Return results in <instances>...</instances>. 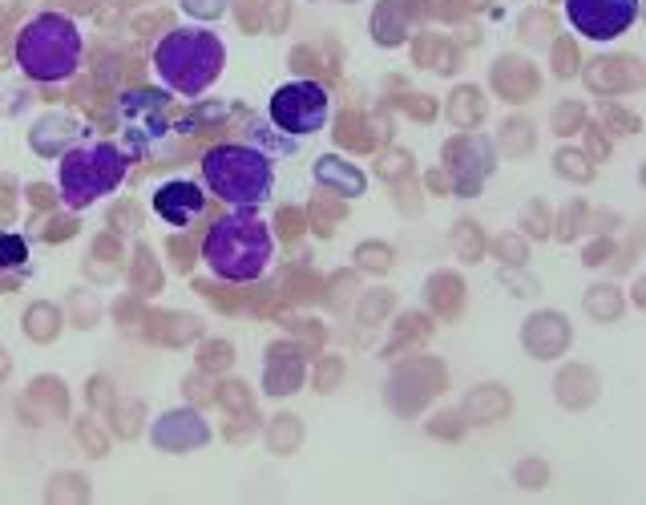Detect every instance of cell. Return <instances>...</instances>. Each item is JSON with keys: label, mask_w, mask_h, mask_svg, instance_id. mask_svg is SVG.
Instances as JSON below:
<instances>
[{"label": "cell", "mask_w": 646, "mask_h": 505, "mask_svg": "<svg viewBox=\"0 0 646 505\" xmlns=\"http://www.w3.org/2000/svg\"><path fill=\"white\" fill-rule=\"evenodd\" d=\"M566 17L582 37L614 41L634 25L638 0H566Z\"/></svg>", "instance_id": "52a82bcc"}, {"label": "cell", "mask_w": 646, "mask_h": 505, "mask_svg": "<svg viewBox=\"0 0 646 505\" xmlns=\"http://www.w3.org/2000/svg\"><path fill=\"white\" fill-rule=\"evenodd\" d=\"M223 5L227 0H182V9L198 21H214V17H223Z\"/></svg>", "instance_id": "4fadbf2b"}, {"label": "cell", "mask_w": 646, "mask_h": 505, "mask_svg": "<svg viewBox=\"0 0 646 505\" xmlns=\"http://www.w3.org/2000/svg\"><path fill=\"white\" fill-rule=\"evenodd\" d=\"M17 61L33 81H65L81 65V33L65 13L33 17L17 37Z\"/></svg>", "instance_id": "3957f363"}, {"label": "cell", "mask_w": 646, "mask_h": 505, "mask_svg": "<svg viewBox=\"0 0 646 505\" xmlns=\"http://www.w3.org/2000/svg\"><path fill=\"white\" fill-rule=\"evenodd\" d=\"M210 429L202 425V417L194 413H166L158 425H154V445L158 449H170V453H186V449H198L206 445Z\"/></svg>", "instance_id": "9c48e42d"}, {"label": "cell", "mask_w": 646, "mask_h": 505, "mask_svg": "<svg viewBox=\"0 0 646 505\" xmlns=\"http://www.w3.org/2000/svg\"><path fill=\"white\" fill-rule=\"evenodd\" d=\"M126 174V154L110 142H93L69 150L61 162V198L69 207H89L93 198L110 194Z\"/></svg>", "instance_id": "5b68a950"}, {"label": "cell", "mask_w": 646, "mask_h": 505, "mask_svg": "<svg viewBox=\"0 0 646 505\" xmlns=\"http://www.w3.org/2000/svg\"><path fill=\"white\" fill-rule=\"evenodd\" d=\"M202 207H206L202 190H198L194 182H186V178L166 182V186L154 194V211H158L166 223H174V227H186L190 219H198V215H202Z\"/></svg>", "instance_id": "ba28073f"}, {"label": "cell", "mask_w": 646, "mask_h": 505, "mask_svg": "<svg viewBox=\"0 0 646 505\" xmlns=\"http://www.w3.org/2000/svg\"><path fill=\"white\" fill-rule=\"evenodd\" d=\"M271 231L259 215H251V207H239L235 215L219 219L210 227L206 243H202V255L210 263L214 275H223L231 283H247V279H259L271 263Z\"/></svg>", "instance_id": "6da1fadb"}, {"label": "cell", "mask_w": 646, "mask_h": 505, "mask_svg": "<svg viewBox=\"0 0 646 505\" xmlns=\"http://www.w3.org/2000/svg\"><path fill=\"white\" fill-rule=\"evenodd\" d=\"M25 259H29V251L17 235H0V267H21Z\"/></svg>", "instance_id": "7c38bea8"}, {"label": "cell", "mask_w": 646, "mask_h": 505, "mask_svg": "<svg viewBox=\"0 0 646 505\" xmlns=\"http://www.w3.org/2000/svg\"><path fill=\"white\" fill-rule=\"evenodd\" d=\"M69 138H77V126H73L69 118H61V114L45 118V122L33 130V146H37V154H61V146H65Z\"/></svg>", "instance_id": "30bf717a"}, {"label": "cell", "mask_w": 646, "mask_h": 505, "mask_svg": "<svg viewBox=\"0 0 646 505\" xmlns=\"http://www.w3.org/2000/svg\"><path fill=\"white\" fill-rule=\"evenodd\" d=\"M25 332L37 336V340H53V336H57V312L49 308V303H37V308H29Z\"/></svg>", "instance_id": "8fae6325"}, {"label": "cell", "mask_w": 646, "mask_h": 505, "mask_svg": "<svg viewBox=\"0 0 646 505\" xmlns=\"http://www.w3.org/2000/svg\"><path fill=\"white\" fill-rule=\"evenodd\" d=\"M328 114H332L328 89L315 81H291V85L275 89V97H271V122L283 134H315V130H323Z\"/></svg>", "instance_id": "8992f818"}, {"label": "cell", "mask_w": 646, "mask_h": 505, "mask_svg": "<svg viewBox=\"0 0 646 505\" xmlns=\"http://www.w3.org/2000/svg\"><path fill=\"white\" fill-rule=\"evenodd\" d=\"M202 178L223 202H231V207H259V202L271 198V186H275V170H271L267 154H259L251 146L206 150Z\"/></svg>", "instance_id": "277c9868"}, {"label": "cell", "mask_w": 646, "mask_h": 505, "mask_svg": "<svg viewBox=\"0 0 646 505\" xmlns=\"http://www.w3.org/2000/svg\"><path fill=\"white\" fill-rule=\"evenodd\" d=\"M223 61H227V49L210 29H174L154 49L158 77L174 93H186V97L214 85V77L223 73Z\"/></svg>", "instance_id": "7a4b0ae2"}]
</instances>
